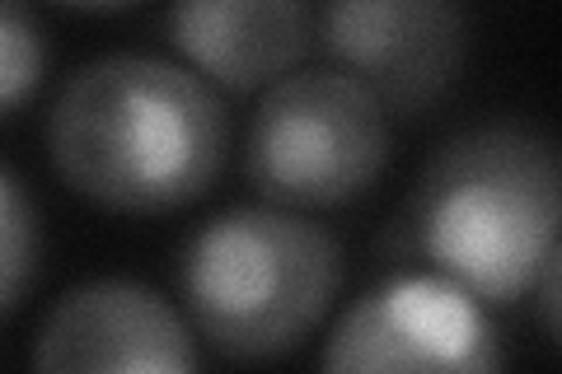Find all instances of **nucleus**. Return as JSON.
<instances>
[{
  "instance_id": "1",
  "label": "nucleus",
  "mask_w": 562,
  "mask_h": 374,
  "mask_svg": "<svg viewBox=\"0 0 562 374\" xmlns=\"http://www.w3.org/2000/svg\"><path fill=\"white\" fill-rule=\"evenodd\" d=\"M231 150L221 94L192 66L109 52L61 84L47 159L76 197L113 216H165L206 197Z\"/></svg>"
},
{
  "instance_id": "2",
  "label": "nucleus",
  "mask_w": 562,
  "mask_h": 374,
  "mask_svg": "<svg viewBox=\"0 0 562 374\" xmlns=\"http://www.w3.org/2000/svg\"><path fill=\"white\" fill-rule=\"evenodd\" d=\"M562 178L553 140L492 122L441 146L413 192V239L436 272L483 299L516 305L558 243Z\"/></svg>"
},
{
  "instance_id": "3",
  "label": "nucleus",
  "mask_w": 562,
  "mask_h": 374,
  "mask_svg": "<svg viewBox=\"0 0 562 374\" xmlns=\"http://www.w3.org/2000/svg\"><path fill=\"white\" fill-rule=\"evenodd\" d=\"M342 243L291 206H231L188 239L179 291L202 342L225 361H277L328 318Z\"/></svg>"
},
{
  "instance_id": "4",
  "label": "nucleus",
  "mask_w": 562,
  "mask_h": 374,
  "mask_svg": "<svg viewBox=\"0 0 562 374\" xmlns=\"http://www.w3.org/2000/svg\"><path fill=\"white\" fill-rule=\"evenodd\" d=\"M384 103L347 70H286L262 89L244 140V173L262 202L324 211L366 197L390 169Z\"/></svg>"
},
{
  "instance_id": "5",
  "label": "nucleus",
  "mask_w": 562,
  "mask_h": 374,
  "mask_svg": "<svg viewBox=\"0 0 562 374\" xmlns=\"http://www.w3.org/2000/svg\"><path fill=\"white\" fill-rule=\"evenodd\" d=\"M324 370H398V374H483L502 370L506 351L483 299L446 272H403L366 291L319 351Z\"/></svg>"
},
{
  "instance_id": "6",
  "label": "nucleus",
  "mask_w": 562,
  "mask_h": 374,
  "mask_svg": "<svg viewBox=\"0 0 562 374\" xmlns=\"http://www.w3.org/2000/svg\"><path fill=\"white\" fill-rule=\"evenodd\" d=\"M324 47L384 113L413 117L460 80L469 14L464 0H328Z\"/></svg>"
},
{
  "instance_id": "7",
  "label": "nucleus",
  "mask_w": 562,
  "mask_h": 374,
  "mask_svg": "<svg viewBox=\"0 0 562 374\" xmlns=\"http://www.w3.org/2000/svg\"><path fill=\"white\" fill-rule=\"evenodd\" d=\"M33 365L57 374H183L198 370V347L160 291L127 276H99L70 286L47 309Z\"/></svg>"
},
{
  "instance_id": "8",
  "label": "nucleus",
  "mask_w": 562,
  "mask_h": 374,
  "mask_svg": "<svg viewBox=\"0 0 562 374\" xmlns=\"http://www.w3.org/2000/svg\"><path fill=\"white\" fill-rule=\"evenodd\" d=\"M314 38L305 0H173L169 43L231 94H254L301 66Z\"/></svg>"
},
{
  "instance_id": "9",
  "label": "nucleus",
  "mask_w": 562,
  "mask_h": 374,
  "mask_svg": "<svg viewBox=\"0 0 562 374\" xmlns=\"http://www.w3.org/2000/svg\"><path fill=\"white\" fill-rule=\"evenodd\" d=\"M43 258V220L29 188L0 165V318L24 305Z\"/></svg>"
},
{
  "instance_id": "10",
  "label": "nucleus",
  "mask_w": 562,
  "mask_h": 374,
  "mask_svg": "<svg viewBox=\"0 0 562 374\" xmlns=\"http://www.w3.org/2000/svg\"><path fill=\"white\" fill-rule=\"evenodd\" d=\"M47 29L29 0H0V117L20 113L47 76Z\"/></svg>"
},
{
  "instance_id": "11",
  "label": "nucleus",
  "mask_w": 562,
  "mask_h": 374,
  "mask_svg": "<svg viewBox=\"0 0 562 374\" xmlns=\"http://www.w3.org/2000/svg\"><path fill=\"white\" fill-rule=\"evenodd\" d=\"M558 272H562V243H553L549 253H543L539 262V272L530 281V291L539 295V324H543V337L549 342H558V305H562V291H558Z\"/></svg>"
},
{
  "instance_id": "12",
  "label": "nucleus",
  "mask_w": 562,
  "mask_h": 374,
  "mask_svg": "<svg viewBox=\"0 0 562 374\" xmlns=\"http://www.w3.org/2000/svg\"><path fill=\"white\" fill-rule=\"evenodd\" d=\"M57 5H70V10H90V14H103V10H127L136 0H57Z\"/></svg>"
}]
</instances>
